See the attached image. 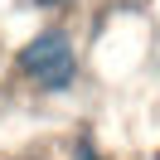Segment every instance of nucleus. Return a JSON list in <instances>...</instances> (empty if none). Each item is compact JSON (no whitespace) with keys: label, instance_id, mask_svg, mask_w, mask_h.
<instances>
[{"label":"nucleus","instance_id":"f257e3e1","mask_svg":"<svg viewBox=\"0 0 160 160\" xmlns=\"http://www.w3.org/2000/svg\"><path fill=\"white\" fill-rule=\"evenodd\" d=\"M88 53H82V39L73 24L53 20L39 24L34 34H24L10 53V78L20 82L34 97H73V92L88 82Z\"/></svg>","mask_w":160,"mask_h":160},{"label":"nucleus","instance_id":"f03ea898","mask_svg":"<svg viewBox=\"0 0 160 160\" xmlns=\"http://www.w3.org/2000/svg\"><path fill=\"white\" fill-rule=\"evenodd\" d=\"M24 10H34V15H68V10H78V0H20Z\"/></svg>","mask_w":160,"mask_h":160}]
</instances>
